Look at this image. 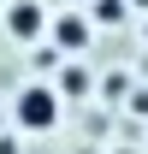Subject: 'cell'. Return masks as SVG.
<instances>
[{"instance_id":"cell-1","label":"cell","mask_w":148,"mask_h":154,"mask_svg":"<svg viewBox=\"0 0 148 154\" xmlns=\"http://www.w3.org/2000/svg\"><path fill=\"white\" fill-rule=\"evenodd\" d=\"M54 119H59V95L48 83H36V89L18 95V125L24 131H54Z\"/></svg>"},{"instance_id":"cell-2","label":"cell","mask_w":148,"mask_h":154,"mask_svg":"<svg viewBox=\"0 0 148 154\" xmlns=\"http://www.w3.org/2000/svg\"><path fill=\"white\" fill-rule=\"evenodd\" d=\"M6 30H12V36H18V42H30V36H42V6H36V0H18V6L6 12Z\"/></svg>"},{"instance_id":"cell-3","label":"cell","mask_w":148,"mask_h":154,"mask_svg":"<svg viewBox=\"0 0 148 154\" xmlns=\"http://www.w3.org/2000/svg\"><path fill=\"white\" fill-rule=\"evenodd\" d=\"M59 42H65V48L77 54V48L89 42V30H83V18H65V24H59Z\"/></svg>"}]
</instances>
